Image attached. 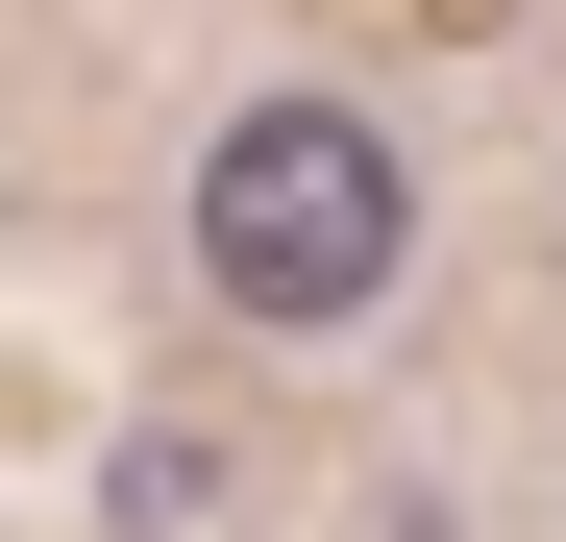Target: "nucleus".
<instances>
[{
  "mask_svg": "<svg viewBox=\"0 0 566 542\" xmlns=\"http://www.w3.org/2000/svg\"><path fill=\"white\" fill-rule=\"evenodd\" d=\"M395 247H419V198H395V148H369L345 100H247V124L198 148V271H222L247 321L395 296Z\"/></svg>",
  "mask_w": 566,
  "mask_h": 542,
  "instance_id": "obj_1",
  "label": "nucleus"
}]
</instances>
